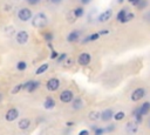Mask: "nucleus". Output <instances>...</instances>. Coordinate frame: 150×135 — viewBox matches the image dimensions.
<instances>
[{"instance_id":"obj_1","label":"nucleus","mask_w":150,"mask_h":135,"mask_svg":"<svg viewBox=\"0 0 150 135\" xmlns=\"http://www.w3.org/2000/svg\"><path fill=\"white\" fill-rule=\"evenodd\" d=\"M48 23V16L46 15L45 12H39L35 15H33L30 20V25L34 28H43Z\"/></svg>"},{"instance_id":"obj_2","label":"nucleus","mask_w":150,"mask_h":135,"mask_svg":"<svg viewBox=\"0 0 150 135\" xmlns=\"http://www.w3.org/2000/svg\"><path fill=\"white\" fill-rule=\"evenodd\" d=\"M16 16H18V19H19L20 21L27 22V21L32 20V18H33V12H32V9L28 8V7H21V8L18 11Z\"/></svg>"},{"instance_id":"obj_3","label":"nucleus","mask_w":150,"mask_h":135,"mask_svg":"<svg viewBox=\"0 0 150 135\" xmlns=\"http://www.w3.org/2000/svg\"><path fill=\"white\" fill-rule=\"evenodd\" d=\"M41 86V82L39 80H28L26 82L22 83V90H26L28 93H33L35 90H38Z\"/></svg>"},{"instance_id":"obj_4","label":"nucleus","mask_w":150,"mask_h":135,"mask_svg":"<svg viewBox=\"0 0 150 135\" xmlns=\"http://www.w3.org/2000/svg\"><path fill=\"white\" fill-rule=\"evenodd\" d=\"M19 116H20V113L16 107H11L5 113V120L7 122H14L15 120L19 119Z\"/></svg>"},{"instance_id":"obj_5","label":"nucleus","mask_w":150,"mask_h":135,"mask_svg":"<svg viewBox=\"0 0 150 135\" xmlns=\"http://www.w3.org/2000/svg\"><path fill=\"white\" fill-rule=\"evenodd\" d=\"M145 95H146V89L144 87H137L136 89L132 90L130 99H131V101L137 102V101H141L143 97H145Z\"/></svg>"},{"instance_id":"obj_6","label":"nucleus","mask_w":150,"mask_h":135,"mask_svg":"<svg viewBox=\"0 0 150 135\" xmlns=\"http://www.w3.org/2000/svg\"><path fill=\"white\" fill-rule=\"evenodd\" d=\"M74 97H75V95L71 89H63L59 95V99L62 103H71Z\"/></svg>"},{"instance_id":"obj_7","label":"nucleus","mask_w":150,"mask_h":135,"mask_svg":"<svg viewBox=\"0 0 150 135\" xmlns=\"http://www.w3.org/2000/svg\"><path fill=\"white\" fill-rule=\"evenodd\" d=\"M61 86V81L57 77H50L46 82V89L48 92H56Z\"/></svg>"},{"instance_id":"obj_8","label":"nucleus","mask_w":150,"mask_h":135,"mask_svg":"<svg viewBox=\"0 0 150 135\" xmlns=\"http://www.w3.org/2000/svg\"><path fill=\"white\" fill-rule=\"evenodd\" d=\"M28 39H29V34L25 29H20L15 34V41L18 45H26L28 42Z\"/></svg>"},{"instance_id":"obj_9","label":"nucleus","mask_w":150,"mask_h":135,"mask_svg":"<svg viewBox=\"0 0 150 135\" xmlns=\"http://www.w3.org/2000/svg\"><path fill=\"white\" fill-rule=\"evenodd\" d=\"M76 61H77V63H79L80 66L86 67V66H88V65L91 62V55H90L89 53H87V52H83V53L79 54Z\"/></svg>"},{"instance_id":"obj_10","label":"nucleus","mask_w":150,"mask_h":135,"mask_svg":"<svg viewBox=\"0 0 150 135\" xmlns=\"http://www.w3.org/2000/svg\"><path fill=\"white\" fill-rule=\"evenodd\" d=\"M42 106H43V108H45L46 110H52V109H54V108L56 107V101H55V99H54L53 96L48 95V96L45 97Z\"/></svg>"},{"instance_id":"obj_11","label":"nucleus","mask_w":150,"mask_h":135,"mask_svg":"<svg viewBox=\"0 0 150 135\" xmlns=\"http://www.w3.org/2000/svg\"><path fill=\"white\" fill-rule=\"evenodd\" d=\"M112 15V9L111 8H108L103 12H101L98 15H97V21L98 22H107Z\"/></svg>"},{"instance_id":"obj_12","label":"nucleus","mask_w":150,"mask_h":135,"mask_svg":"<svg viewBox=\"0 0 150 135\" xmlns=\"http://www.w3.org/2000/svg\"><path fill=\"white\" fill-rule=\"evenodd\" d=\"M81 34H82V32L80 29H74V31L69 32V34L67 35V41L71 42V43L73 42H77L79 39L81 38Z\"/></svg>"},{"instance_id":"obj_13","label":"nucleus","mask_w":150,"mask_h":135,"mask_svg":"<svg viewBox=\"0 0 150 135\" xmlns=\"http://www.w3.org/2000/svg\"><path fill=\"white\" fill-rule=\"evenodd\" d=\"M84 106V102H83V99L81 96H75L74 100L71 101V109L73 110H80L82 109Z\"/></svg>"},{"instance_id":"obj_14","label":"nucleus","mask_w":150,"mask_h":135,"mask_svg":"<svg viewBox=\"0 0 150 135\" xmlns=\"http://www.w3.org/2000/svg\"><path fill=\"white\" fill-rule=\"evenodd\" d=\"M114 110L111 109V108H107V109H104L103 112H101V120L103 121V122H108V121H110L111 119H114Z\"/></svg>"},{"instance_id":"obj_15","label":"nucleus","mask_w":150,"mask_h":135,"mask_svg":"<svg viewBox=\"0 0 150 135\" xmlns=\"http://www.w3.org/2000/svg\"><path fill=\"white\" fill-rule=\"evenodd\" d=\"M30 126H32V121H30L28 117L20 119V121L18 122V128L21 129V130H27Z\"/></svg>"},{"instance_id":"obj_16","label":"nucleus","mask_w":150,"mask_h":135,"mask_svg":"<svg viewBox=\"0 0 150 135\" xmlns=\"http://www.w3.org/2000/svg\"><path fill=\"white\" fill-rule=\"evenodd\" d=\"M143 114L141 113V109H139V106L138 107H136L135 109H134V112H132V117H134V121L136 122V123H142L143 122Z\"/></svg>"},{"instance_id":"obj_17","label":"nucleus","mask_w":150,"mask_h":135,"mask_svg":"<svg viewBox=\"0 0 150 135\" xmlns=\"http://www.w3.org/2000/svg\"><path fill=\"white\" fill-rule=\"evenodd\" d=\"M71 13L74 14V16H75L76 19L82 18V16L84 15V8H83V6H77L76 8H74V9L71 11Z\"/></svg>"},{"instance_id":"obj_18","label":"nucleus","mask_w":150,"mask_h":135,"mask_svg":"<svg viewBox=\"0 0 150 135\" xmlns=\"http://www.w3.org/2000/svg\"><path fill=\"white\" fill-rule=\"evenodd\" d=\"M88 119L90 121H98V120H101V112H98V110H91L88 114Z\"/></svg>"},{"instance_id":"obj_19","label":"nucleus","mask_w":150,"mask_h":135,"mask_svg":"<svg viewBox=\"0 0 150 135\" xmlns=\"http://www.w3.org/2000/svg\"><path fill=\"white\" fill-rule=\"evenodd\" d=\"M139 109H141V113L145 116V115H148L149 114V112H150V102L149 101H145V102H143L141 106H139Z\"/></svg>"},{"instance_id":"obj_20","label":"nucleus","mask_w":150,"mask_h":135,"mask_svg":"<svg viewBox=\"0 0 150 135\" xmlns=\"http://www.w3.org/2000/svg\"><path fill=\"white\" fill-rule=\"evenodd\" d=\"M138 123H136L135 121L134 122H129L128 124H127V127H125V130L128 131V133H136L137 131V129H138Z\"/></svg>"},{"instance_id":"obj_21","label":"nucleus","mask_w":150,"mask_h":135,"mask_svg":"<svg viewBox=\"0 0 150 135\" xmlns=\"http://www.w3.org/2000/svg\"><path fill=\"white\" fill-rule=\"evenodd\" d=\"M48 68H49V65H48V63H42V65H40V66L38 67V69L35 70V75H41V74L46 73V72L48 70Z\"/></svg>"},{"instance_id":"obj_22","label":"nucleus","mask_w":150,"mask_h":135,"mask_svg":"<svg viewBox=\"0 0 150 135\" xmlns=\"http://www.w3.org/2000/svg\"><path fill=\"white\" fill-rule=\"evenodd\" d=\"M127 13H128V9H127V8H122V9H120V11L117 12L116 20H117L118 22H122V20H123V19H124V16L127 15Z\"/></svg>"},{"instance_id":"obj_23","label":"nucleus","mask_w":150,"mask_h":135,"mask_svg":"<svg viewBox=\"0 0 150 135\" xmlns=\"http://www.w3.org/2000/svg\"><path fill=\"white\" fill-rule=\"evenodd\" d=\"M42 38L45 39L46 42H52L53 39H54V33L50 32V31H47V32H43L42 33Z\"/></svg>"},{"instance_id":"obj_24","label":"nucleus","mask_w":150,"mask_h":135,"mask_svg":"<svg viewBox=\"0 0 150 135\" xmlns=\"http://www.w3.org/2000/svg\"><path fill=\"white\" fill-rule=\"evenodd\" d=\"M15 68H16L19 72H23V70H26V69H27V62H26L25 60H20V61H18V62H16Z\"/></svg>"},{"instance_id":"obj_25","label":"nucleus","mask_w":150,"mask_h":135,"mask_svg":"<svg viewBox=\"0 0 150 135\" xmlns=\"http://www.w3.org/2000/svg\"><path fill=\"white\" fill-rule=\"evenodd\" d=\"M124 117H125V113L123 110H120V112L114 114V120L115 121H122V120H124Z\"/></svg>"},{"instance_id":"obj_26","label":"nucleus","mask_w":150,"mask_h":135,"mask_svg":"<svg viewBox=\"0 0 150 135\" xmlns=\"http://www.w3.org/2000/svg\"><path fill=\"white\" fill-rule=\"evenodd\" d=\"M135 18V14L132 13V12H129L128 11V13H127V15L124 16V19L122 20V22L121 23H127V22H129V21H131L132 19Z\"/></svg>"},{"instance_id":"obj_27","label":"nucleus","mask_w":150,"mask_h":135,"mask_svg":"<svg viewBox=\"0 0 150 135\" xmlns=\"http://www.w3.org/2000/svg\"><path fill=\"white\" fill-rule=\"evenodd\" d=\"M73 65H74V59H71V58H67L63 61V67L64 68H70V67H73Z\"/></svg>"},{"instance_id":"obj_28","label":"nucleus","mask_w":150,"mask_h":135,"mask_svg":"<svg viewBox=\"0 0 150 135\" xmlns=\"http://www.w3.org/2000/svg\"><path fill=\"white\" fill-rule=\"evenodd\" d=\"M67 58H68V55H67L66 53H61V54H59V56H57L55 60H56L57 63H63V61H64Z\"/></svg>"},{"instance_id":"obj_29","label":"nucleus","mask_w":150,"mask_h":135,"mask_svg":"<svg viewBox=\"0 0 150 135\" xmlns=\"http://www.w3.org/2000/svg\"><path fill=\"white\" fill-rule=\"evenodd\" d=\"M100 36H101V34H100L98 32H96V33H91L90 35H88V38H89V42H91V41H96Z\"/></svg>"},{"instance_id":"obj_30","label":"nucleus","mask_w":150,"mask_h":135,"mask_svg":"<svg viewBox=\"0 0 150 135\" xmlns=\"http://www.w3.org/2000/svg\"><path fill=\"white\" fill-rule=\"evenodd\" d=\"M105 133V128H102V127H96L95 129H94V134L95 135H102V134H104Z\"/></svg>"},{"instance_id":"obj_31","label":"nucleus","mask_w":150,"mask_h":135,"mask_svg":"<svg viewBox=\"0 0 150 135\" xmlns=\"http://www.w3.org/2000/svg\"><path fill=\"white\" fill-rule=\"evenodd\" d=\"M21 90H22V83H19V85L14 86V88L12 89V94H18Z\"/></svg>"},{"instance_id":"obj_32","label":"nucleus","mask_w":150,"mask_h":135,"mask_svg":"<svg viewBox=\"0 0 150 135\" xmlns=\"http://www.w3.org/2000/svg\"><path fill=\"white\" fill-rule=\"evenodd\" d=\"M146 6H148V1L146 0H141L139 4H138V6H137V8L138 9H144Z\"/></svg>"},{"instance_id":"obj_33","label":"nucleus","mask_w":150,"mask_h":135,"mask_svg":"<svg viewBox=\"0 0 150 135\" xmlns=\"http://www.w3.org/2000/svg\"><path fill=\"white\" fill-rule=\"evenodd\" d=\"M115 128H116V126H115L114 123H110V124L105 128V131H107V133H111V131H114V130H115Z\"/></svg>"},{"instance_id":"obj_34","label":"nucleus","mask_w":150,"mask_h":135,"mask_svg":"<svg viewBox=\"0 0 150 135\" xmlns=\"http://www.w3.org/2000/svg\"><path fill=\"white\" fill-rule=\"evenodd\" d=\"M40 1H41V0H26V2H27L28 5H30V6H36V5H39Z\"/></svg>"},{"instance_id":"obj_35","label":"nucleus","mask_w":150,"mask_h":135,"mask_svg":"<svg viewBox=\"0 0 150 135\" xmlns=\"http://www.w3.org/2000/svg\"><path fill=\"white\" fill-rule=\"evenodd\" d=\"M57 56H59V53L53 48V49H52V53H50V59H52V60H55Z\"/></svg>"},{"instance_id":"obj_36","label":"nucleus","mask_w":150,"mask_h":135,"mask_svg":"<svg viewBox=\"0 0 150 135\" xmlns=\"http://www.w3.org/2000/svg\"><path fill=\"white\" fill-rule=\"evenodd\" d=\"M98 33L101 35H108L109 34V29H101V31H98Z\"/></svg>"},{"instance_id":"obj_37","label":"nucleus","mask_w":150,"mask_h":135,"mask_svg":"<svg viewBox=\"0 0 150 135\" xmlns=\"http://www.w3.org/2000/svg\"><path fill=\"white\" fill-rule=\"evenodd\" d=\"M144 20L148 21V22H150V12L145 13V15H144Z\"/></svg>"},{"instance_id":"obj_38","label":"nucleus","mask_w":150,"mask_h":135,"mask_svg":"<svg viewBox=\"0 0 150 135\" xmlns=\"http://www.w3.org/2000/svg\"><path fill=\"white\" fill-rule=\"evenodd\" d=\"M79 134H80V135H86V134H89V130L83 129V130H80V131H79Z\"/></svg>"},{"instance_id":"obj_39","label":"nucleus","mask_w":150,"mask_h":135,"mask_svg":"<svg viewBox=\"0 0 150 135\" xmlns=\"http://www.w3.org/2000/svg\"><path fill=\"white\" fill-rule=\"evenodd\" d=\"M90 1H91V0H80L81 5H83V6H84V5H88V4L90 2Z\"/></svg>"},{"instance_id":"obj_40","label":"nucleus","mask_w":150,"mask_h":135,"mask_svg":"<svg viewBox=\"0 0 150 135\" xmlns=\"http://www.w3.org/2000/svg\"><path fill=\"white\" fill-rule=\"evenodd\" d=\"M52 4H54V5H59V4H61L62 2V0H49Z\"/></svg>"},{"instance_id":"obj_41","label":"nucleus","mask_w":150,"mask_h":135,"mask_svg":"<svg viewBox=\"0 0 150 135\" xmlns=\"http://www.w3.org/2000/svg\"><path fill=\"white\" fill-rule=\"evenodd\" d=\"M139 1H141V0H134V1H132V6L137 7V6H138V4H139Z\"/></svg>"},{"instance_id":"obj_42","label":"nucleus","mask_w":150,"mask_h":135,"mask_svg":"<svg viewBox=\"0 0 150 135\" xmlns=\"http://www.w3.org/2000/svg\"><path fill=\"white\" fill-rule=\"evenodd\" d=\"M66 124H67V127H70V126H73L74 123H73V122H67Z\"/></svg>"},{"instance_id":"obj_43","label":"nucleus","mask_w":150,"mask_h":135,"mask_svg":"<svg viewBox=\"0 0 150 135\" xmlns=\"http://www.w3.org/2000/svg\"><path fill=\"white\" fill-rule=\"evenodd\" d=\"M2 100H4V95H2V93L0 92V102H1Z\"/></svg>"},{"instance_id":"obj_44","label":"nucleus","mask_w":150,"mask_h":135,"mask_svg":"<svg viewBox=\"0 0 150 135\" xmlns=\"http://www.w3.org/2000/svg\"><path fill=\"white\" fill-rule=\"evenodd\" d=\"M123 1H124V0H117V2H118V4H122Z\"/></svg>"},{"instance_id":"obj_45","label":"nucleus","mask_w":150,"mask_h":135,"mask_svg":"<svg viewBox=\"0 0 150 135\" xmlns=\"http://www.w3.org/2000/svg\"><path fill=\"white\" fill-rule=\"evenodd\" d=\"M127 1H128V2H130V4H132V1H134V0H127Z\"/></svg>"},{"instance_id":"obj_46","label":"nucleus","mask_w":150,"mask_h":135,"mask_svg":"<svg viewBox=\"0 0 150 135\" xmlns=\"http://www.w3.org/2000/svg\"><path fill=\"white\" fill-rule=\"evenodd\" d=\"M148 126H149V128H150V120H149V122H148Z\"/></svg>"},{"instance_id":"obj_47","label":"nucleus","mask_w":150,"mask_h":135,"mask_svg":"<svg viewBox=\"0 0 150 135\" xmlns=\"http://www.w3.org/2000/svg\"><path fill=\"white\" fill-rule=\"evenodd\" d=\"M15 1H19V0H15Z\"/></svg>"}]
</instances>
